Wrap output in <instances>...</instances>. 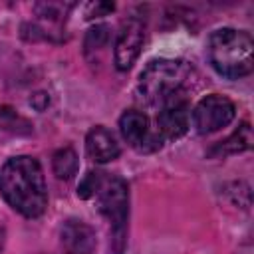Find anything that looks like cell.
Listing matches in <instances>:
<instances>
[{
	"label": "cell",
	"instance_id": "e0dca14e",
	"mask_svg": "<svg viewBox=\"0 0 254 254\" xmlns=\"http://www.w3.org/2000/svg\"><path fill=\"white\" fill-rule=\"evenodd\" d=\"M16 121H22L10 107H6V105H0V127H10V125H14Z\"/></svg>",
	"mask_w": 254,
	"mask_h": 254
},
{
	"label": "cell",
	"instance_id": "9c48e42d",
	"mask_svg": "<svg viewBox=\"0 0 254 254\" xmlns=\"http://www.w3.org/2000/svg\"><path fill=\"white\" fill-rule=\"evenodd\" d=\"M190 127V101L189 97H179L167 101L157 111V125L155 131L161 141H177L181 139Z\"/></svg>",
	"mask_w": 254,
	"mask_h": 254
},
{
	"label": "cell",
	"instance_id": "5bb4252c",
	"mask_svg": "<svg viewBox=\"0 0 254 254\" xmlns=\"http://www.w3.org/2000/svg\"><path fill=\"white\" fill-rule=\"evenodd\" d=\"M111 38V28L107 24H95L87 30L85 38H83V52L85 54H93V52H101L107 42Z\"/></svg>",
	"mask_w": 254,
	"mask_h": 254
},
{
	"label": "cell",
	"instance_id": "7a4b0ae2",
	"mask_svg": "<svg viewBox=\"0 0 254 254\" xmlns=\"http://www.w3.org/2000/svg\"><path fill=\"white\" fill-rule=\"evenodd\" d=\"M200 75L185 60L157 58L151 60L139 73L137 93L147 105L161 107L167 101L189 97Z\"/></svg>",
	"mask_w": 254,
	"mask_h": 254
},
{
	"label": "cell",
	"instance_id": "d6986e66",
	"mask_svg": "<svg viewBox=\"0 0 254 254\" xmlns=\"http://www.w3.org/2000/svg\"><path fill=\"white\" fill-rule=\"evenodd\" d=\"M4 240H6V230H4V226H0V250L4 246Z\"/></svg>",
	"mask_w": 254,
	"mask_h": 254
},
{
	"label": "cell",
	"instance_id": "2e32d148",
	"mask_svg": "<svg viewBox=\"0 0 254 254\" xmlns=\"http://www.w3.org/2000/svg\"><path fill=\"white\" fill-rule=\"evenodd\" d=\"M115 10V4L113 2H89L85 4V20H93V18H101V16H107Z\"/></svg>",
	"mask_w": 254,
	"mask_h": 254
},
{
	"label": "cell",
	"instance_id": "30bf717a",
	"mask_svg": "<svg viewBox=\"0 0 254 254\" xmlns=\"http://www.w3.org/2000/svg\"><path fill=\"white\" fill-rule=\"evenodd\" d=\"M60 238L67 254H91L97 244L95 230L77 218H69L62 224Z\"/></svg>",
	"mask_w": 254,
	"mask_h": 254
},
{
	"label": "cell",
	"instance_id": "7c38bea8",
	"mask_svg": "<svg viewBox=\"0 0 254 254\" xmlns=\"http://www.w3.org/2000/svg\"><path fill=\"white\" fill-rule=\"evenodd\" d=\"M254 143V135H252V127L248 121H242L226 139L214 143L210 149H208V157L212 159H224V157H230V155H238V153H244L252 147Z\"/></svg>",
	"mask_w": 254,
	"mask_h": 254
},
{
	"label": "cell",
	"instance_id": "ac0fdd59",
	"mask_svg": "<svg viewBox=\"0 0 254 254\" xmlns=\"http://www.w3.org/2000/svg\"><path fill=\"white\" fill-rule=\"evenodd\" d=\"M30 105L36 109V111H44L48 105H50V95L46 91H38L30 97Z\"/></svg>",
	"mask_w": 254,
	"mask_h": 254
},
{
	"label": "cell",
	"instance_id": "8992f818",
	"mask_svg": "<svg viewBox=\"0 0 254 254\" xmlns=\"http://www.w3.org/2000/svg\"><path fill=\"white\" fill-rule=\"evenodd\" d=\"M236 117V105L232 99L220 93L204 95L194 109L190 111L192 127L198 135H210L226 125H230Z\"/></svg>",
	"mask_w": 254,
	"mask_h": 254
},
{
	"label": "cell",
	"instance_id": "4fadbf2b",
	"mask_svg": "<svg viewBox=\"0 0 254 254\" xmlns=\"http://www.w3.org/2000/svg\"><path fill=\"white\" fill-rule=\"evenodd\" d=\"M79 159L73 147H62L52 157V171L60 181H69L77 175Z\"/></svg>",
	"mask_w": 254,
	"mask_h": 254
},
{
	"label": "cell",
	"instance_id": "6da1fadb",
	"mask_svg": "<svg viewBox=\"0 0 254 254\" xmlns=\"http://www.w3.org/2000/svg\"><path fill=\"white\" fill-rule=\"evenodd\" d=\"M0 194L22 216H42L48 206V187L38 159L30 155L8 159L0 169Z\"/></svg>",
	"mask_w": 254,
	"mask_h": 254
},
{
	"label": "cell",
	"instance_id": "3957f363",
	"mask_svg": "<svg viewBox=\"0 0 254 254\" xmlns=\"http://www.w3.org/2000/svg\"><path fill=\"white\" fill-rule=\"evenodd\" d=\"M254 40L246 30L236 28H218L210 32L206 40V58L210 67L226 77L240 79L252 73L254 67Z\"/></svg>",
	"mask_w": 254,
	"mask_h": 254
},
{
	"label": "cell",
	"instance_id": "52a82bcc",
	"mask_svg": "<svg viewBox=\"0 0 254 254\" xmlns=\"http://www.w3.org/2000/svg\"><path fill=\"white\" fill-rule=\"evenodd\" d=\"M119 131L129 147H133L137 153H155L163 147V141L151 127L149 117L139 109H127L121 113Z\"/></svg>",
	"mask_w": 254,
	"mask_h": 254
},
{
	"label": "cell",
	"instance_id": "8fae6325",
	"mask_svg": "<svg viewBox=\"0 0 254 254\" xmlns=\"http://www.w3.org/2000/svg\"><path fill=\"white\" fill-rule=\"evenodd\" d=\"M85 151L91 161L103 165V163L115 161L121 155V145L117 143L115 135L107 127L95 125L85 135Z\"/></svg>",
	"mask_w": 254,
	"mask_h": 254
},
{
	"label": "cell",
	"instance_id": "277c9868",
	"mask_svg": "<svg viewBox=\"0 0 254 254\" xmlns=\"http://www.w3.org/2000/svg\"><path fill=\"white\" fill-rule=\"evenodd\" d=\"M97 210L109 224L111 248L115 254H123L127 246V220H129V187L119 175H99L97 189L93 192Z\"/></svg>",
	"mask_w": 254,
	"mask_h": 254
},
{
	"label": "cell",
	"instance_id": "9a60e30c",
	"mask_svg": "<svg viewBox=\"0 0 254 254\" xmlns=\"http://www.w3.org/2000/svg\"><path fill=\"white\" fill-rule=\"evenodd\" d=\"M99 175H101V171H89L81 179V183L77 185V196L79 198H83V200L93 198V192H95L97 183H99Z\"/></svg>",
	"mask_w": 254,
	"mask_h": 254
},
{
	"label": "cell",
	"instance_id": "ba28073f",
	"mask_svg": "<svg viewBox=\"0 0 254 254\" xmlns=\"http://www.w3.org/2000/svg\"><path fill=\"white\" fill-rule=\"evenodd\" d=\"M145 44V24L141 18H127L121 28L119 34L115 38V46H113V62L115 67L119 71H127L133 67V64L137 62L141 50Z\"/></svg>",
	"mask_w": 254,
	"mask_h": 254
},
{
	"label": "cell",
	"instance_id": "5b68a950",
	"mask_svg": "<svg viewBox=\"0 0 254 254\" xmlns=\"http://www.w3.org/2000/svg\"><path fill=\"white\" fill-rule=\"evenodd\" d=\"M71 2H38L34 4L36 22L22 26V38L28 42H64V26L73 10Z\"/></svg>",
	"mask_w": 254,
	"mask_h": 254
}]
</instances>
